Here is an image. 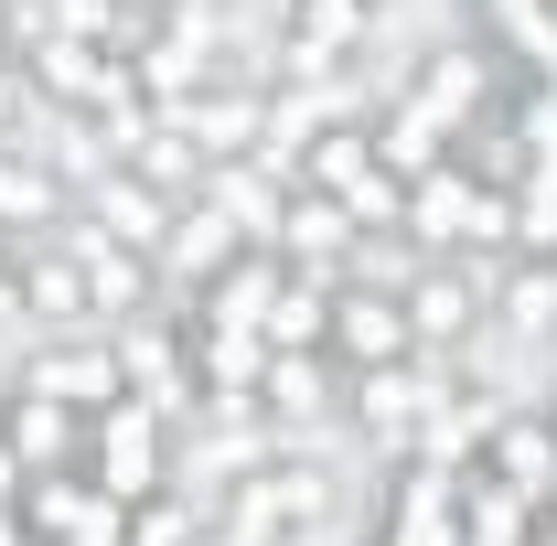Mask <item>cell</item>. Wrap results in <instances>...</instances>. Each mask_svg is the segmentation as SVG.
<instances>
[{
  "label": "cell",
  "mask_w": 557,
  "mask_h": 546,
  "mask_svg": "<svg viewBox=\"0 0 557 546\" xmlns=\"http://www.w3.org/2000/svg\"><path fill=\"white\" fill-rule=\"evenodd\" d=\"M493 343H557V258H515L493 278Z\"/></svg>",
  "instance_id": "cell-8"
},
{
  "label": "cell",
  "mask_w": 557,
  "mask_h": 546,
  "mask_svg": "<svg viewBox=\"0 0 557 546\" xmlns=\"http://www.w3.org/2000/svg\"><path fill=\"white\" fill-rule=\"evenodd\" d=\"M493 258H429L408 278V343L418 353H472L493 333Z\"/></svg>",
  "instance_id": "cell-1"
},
{
  "label": "cell",
  "mask_w": 557,
  "mask_h": 546,
  "mask_svg": "<svg viewBox=\"0 0 557 546\" xmlns=\"http://www.w3.org/2000/svg\"><path fill=\"white\" fill-rule=\"evenodd\" d=\"M236 258H247V236H236V214L194 194V204L172 214V236H161V289H172V278H194V289H214V278L236 269Z\"/></svg>",
  "instance_id": "cell-7"
},
{
  "label": "cell",
  "mask_w": 557,
  "mask_h": 546,
  "mask_svg": "<svg viewBox=\"0 0 557 546\" xmlns=\"http://www.w3.org/2000/svg\"><path fill=\"white\" fill-rule=\"evenodd\" d=\"M364 11H375V0H364Z\"/></svg>",
  "instance_id": "cell-12"
},
{
  "label": "cell",
  "mask_w": 557,
  "mask_h": 546,
  "mask_svg": "<svg viewBox=\"0 0 557 546\" xmlns=\"http://www.w3.org/2000/svg\"><path fill=\"white\" fill-rule=\"evenodd\" d=\"M300 183H311L322 204H344L364 236H386V225L408 214V183L375 161V139H364V129H322L311 150H300Z\"/></svg>",
  "instance_id": "cell-2"
},
{
  "label": "cell",
  "mask_w": 557,
  "mask_h": 546,
  "mask_svg": "<svg viewBox=\"0 0 557 546\" xmlns=\"http://www.w3.org/2000/svg\"><path fill=\"white\" fill-rule=\"evenodd\" d=\"M536 418H547V429H557V397H536Z\"/></svg>",
  "instance_id": "cell-11"
},
{
  "label": "cell",
  "mask_w": 557,
  "mask_h": 546,
  "mask_svg": "<svg viewBox=\"0 0 557 546\" xmlns=\"http://www.w3.org/2000/svg\"><path fill=\"white\" fill-rule=\"evenodd\" d=\"M333 353H344L354 375H386V364H418L408 343V300H386V289H333Z\"/></svg>",
  "instance_id": "cell-5"
},
{
  "label": "cell",
  "mask_w": 557,
  "mask_h": 546,
  "mask_svg": "<svg viewBox=\"0 0 557 546\" xmlns=\"http://www.w3.org/2000/svg\"><path fill=\"white\" fill-rule=\"evenodd\" d=\"M429 375L418 364H386V375H354V429L386 450V461H418V429H429Z\"/></svg>",
  "instance_id": "cell-6"
},
{
  "label": "cell",
  "mask_w": 557,
  "mask_h": 546,
  "mask_svg": "<svg viewBox=\"0 0 557 546\" xmlns=\"http://www.w3.org/2000/svg\"><path fill=\"white\" fill-rule=\"evenodd\" d=\"M86 439H97V493H108L119 514L172 493V429L139 408V397H119L108 418H86Z\"/></svg>",
  "instance_id": "cell-3"
},
{
  "label": "cell",
  "mask_w": 557,
  "mask_h": 546,
  "mask_svg": "<svg viewBox=\"0 0 557 546\" xmlns=\"http://www.w3.org/2000/svg\"><path fill=\"white\" fill-rule=\"evenodd\" d=\"M0 439L22 450V472H65V450H75V408H54V397H22V408L0 418Z\"/></svg>",
  "instance_id": "cell-9"
},
{
  "label": "cell",
  "mask_w": 557,
  "mask_h": 546,
  "mask_svg": "<svg viewBox=\"0 0 557 546\" xmlns=\"http://www.w3.org/2000/svg\"><path fill=\"white\" fill-rule=\"evenodd\" d=\"M22 397H54L75 418H108L129 397V375H119V343L86 333V343H44V353H22Z\"/></svg>",
  "instance_id": "cell-4"
},
{
  "label": "cell",
  "mask_w": 557,
  "mask_h": 546,
  "mask_svg": "<svg viewBox=\"0 0 557 546\" xmlns=\"http://www.w3.org/2000/svg\"><path fill=\"white\" fill-rule=\"evenodd\" d=\"M525 546H557V514H536V536H525Z\"/></svg>",
  "instance_id": "cell-10"
}]
</instances>
